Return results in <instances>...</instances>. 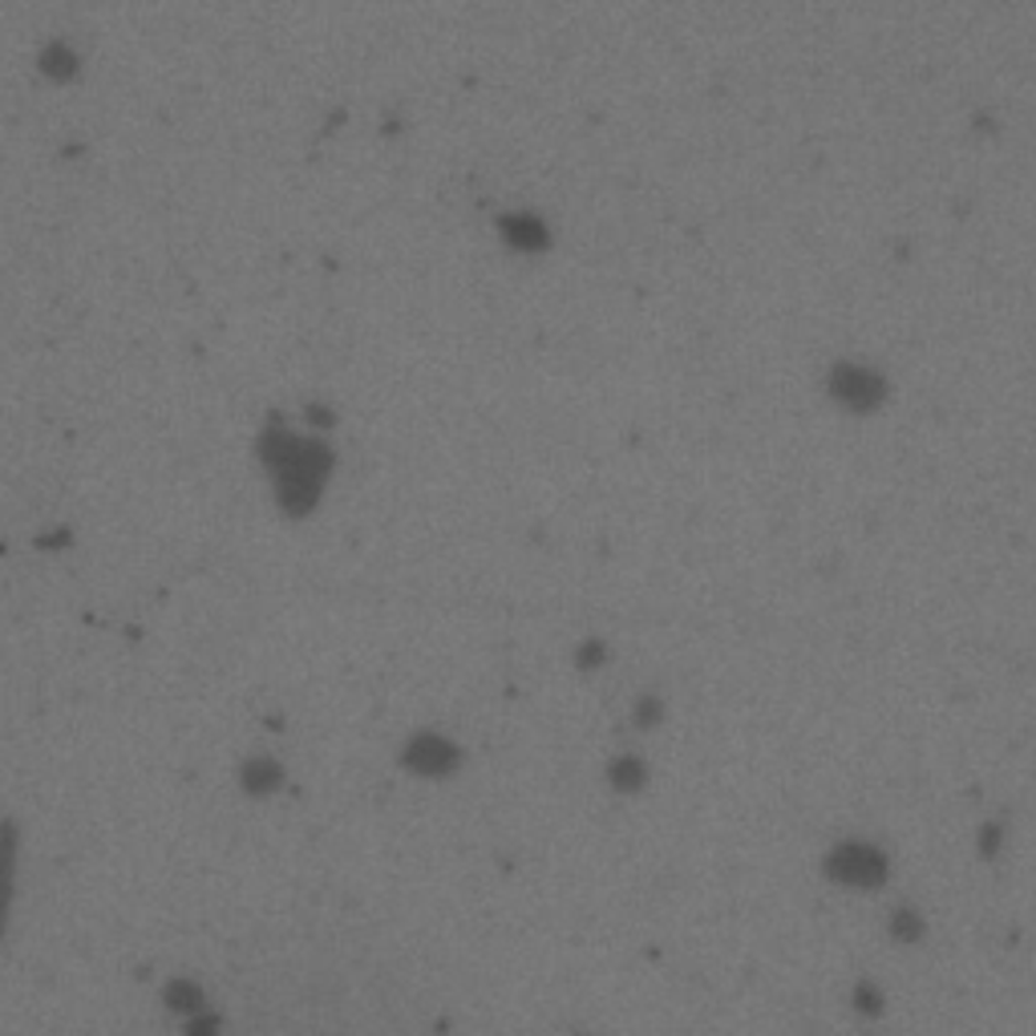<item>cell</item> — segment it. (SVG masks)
Segmentation results:
<instances>
[{"mask_svg": "<svg viewBox=\"0 0 1036 1036\" xmlns=\"http://www.w3.org/2000/svg\"><path fill=\"white\" fill-rule=\"evenodd\" d=\"M259 462L268 466L276 478V499H280L284 514H308L320 502V490L329 482V450L320 441H300L288 429L271 426L259 438Z\"/></svg>", "mask_w": 1036, "mask_h": 1036, "instance_id": "6da1fadb", "label": "cell"}, {"mask_svg": "<svg viewBox=\"0 0 1036 1036\" xmlns=\"http://www.w3.org/2000/svg\"><path fill=\"white\" fill-rule=\"evenodd\" d=\"M822 871H826L830 883H839L846 890H878L890 878V858L875 842L842 839L830 846Z\"/></svg>", "mask_w": 1036, "mask_h": 1036, "instance_id": "7a4b0ae2", "label": "cell"}, {"mask_svg": "<svg viewBox=\"0 0 1036 1036\" xmlns=\"http://www.w3.org/2000/svg\"><path fill=\"white\" fill-rule=\"evenodd\" d=\"M402 766L417 778L441 781L462 769V749L441 733H414L402 749Z\"/></svg>", "mask_w": 1036, "mask_h": 1036, "instance_id": "3957f363", "label": "cell"}, {"mask_svg": "<svg viewBox=\"0 0 1036 1036\" xmlns=\"http://www.w3.org/2000/svg\"><path fill=\"white\" fill-rule=\"evenodd\" d=\"M830 393L839 397L846 409H854V414H871L878 402H883V381L871 373V369H858V365H839L834 373H830Z\"/></svg>", "mask_w": 1036, "mask_h": 1036, "instance_id": "277c9868", "label": "cell"}, {"mask_svg": "<svg viewBox=\"0 0 1036 1036\" xmlns=\"http://www.w3.org/2000/svg\"><path fill=\"white\" fill-rule=\"evenodd\" d=\"M17 854H21V830L13 818H0V939L9 927V903L17 887Z\"/></svg>", "mask_w": 1036, "mask_h": 1036, "instance_id": "5b68a950", "label": "cell"}, {"mask_svg": "<svg viewBox=\"0 0 1036 1036\" xmlns=\"http://www.w3.org/2000/svg\"><path fill=\"white\" fill-rule=\"evenodd\" d=\"M239 786H244V793H252V798H271V793L284 786V766L268 754L252 757V761H244V769H239Z\"/></svg>", "mask_w": 1036, "mask_h": 1036, "instance_id": "8992f818", "label": "cell"}, {"mask_svg": "<svg viewBox=\"0 0 1036 1036\" xmlns=\"http://www.w3.org/2000/svg\"><path fill=\"white\" fill-rule=\"evenodd\" d=\"M162 1004H167L174 1016L191 1021L195 1012L207 1008V992H203L191 975H174V980H167V987H162Z\"/></svg>", "mask_w": 1036, "mask_h": 1036, "instance_id": "52a82bcc", "label": "cell"}, {"mask_svg": "<svg viewBox=\"0 0 1036 1036\" xmlns=\"http://www.w3.org/2000/svg\"><path fill=\"white\" fill-rule=\"evenodd\" d=\"M608 781H611V790H620V793L644 790V786H648V766H644V757L620 754V757H616V761L608 766Z\"/></svg>", "mask_w": 1036, "mask_h": 1036, "instance_id": "ba28073f", "label": "cell"}, {"mask_svg": "<svg viewBox=\"0 0 1036 1036\" xmlns=\"http://www.w3.org/2000/svg\"><path fill=\"white\" fill-rule=\"evenodd\" d=\"M887 931L899 943H919L923 939V931H927V923H923V915L915 911V907H895L890 911V919H887Z\"/></svg>", "mask_w": 1036, "mask_h": 1036, "instance_id": "9c48e42d", "label": "cell"}, {"mask_svg": "<svg viewBox=\"0 0 1036 1036\" xmlns=\"http://www.w3.org/2000/svg\"><path fill=\"white\" fill-rule=\"evenodd\" d=\"M183 1033L186 1036H220L223 1033V1016L215 1008H203V1012H195V1016L186 1021Z\"/></svg>", "mask_w": 1036, "mask_h": 1036, "instance_id": "30bf717a", "label": "cell"}, {"mask_svg": "<svg viewBox=\"0 0 1036 1036\" xmlns=\"http://www.w3.org/2000/svg\"><path fill=\"white\" fill-rule=\"evenodd\" d=\"M854 1008H863L866 1016H878V1012H883V992H878L871 980H858V987H854Z\"/></svg>", "mask_w": 1036, "mask_h": 1036, "instance_id": "8fae6325", "label": "cell"}]
</instances>
